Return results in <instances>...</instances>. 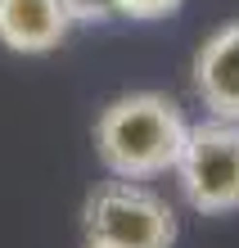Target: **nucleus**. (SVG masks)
<instances>
[{
    "label": "nucleus",
    "instance_id": "obj_1",
    "mask_svg": "<svg viewBox=\"0 0 239 248\" xmlns=\"http://www.w3.org/2000/svg\"><path fill=\"white\" fill-rule=\"evenodd\" d=\"M190 122L181 104L162 91H131L99 108L95 118V158L109 176L149 181L176 167Z\"/></svg>",
    "mask_w": 239,
    "mask_h": 248
},
{
    "label": "nucleus",
    "instance_id": "obj_2",
    "mask_svg": "<svg viewBox=\"0 0 239 248\" xmlns=\"http://www.w3.org/2000/svg\"><path fill=\"white\" fill-rule=\"evenodd\" d=\"M81 230L95 244L117 248H176V212L172 203L140 181H104L81 203Z\"/></svg>",
    "mask_w": 239,
    "mask_h": 248
},
{
    "label": "nucleus",
    "instance_id": "obj_3",
    "mask_svg": "<svg viewBox=\"0 0 239 248\" xmlns=\"http://www.w3.org/2000/svg\"><path fill=\"white\" fill-rule=\"evenodd\" d=\"M172 171L194 212L203 217L239 212V122L207 118L190 126Z\"/></svg>",
    "mask_w": 239,
    "mask_h": 248
},
{
    "label": "nucleus",
    "instance_id": "obj_4",
    "mask_svg": "<svg viewBox=\"0 0 239 248\" xmlns=\"http://www.w3.org/2000/svg\"><path fill=\"white\" fill-rule=\"evenodd\" d=\"M194 95L212 118L239 122V18L221 23L194 54Z\"/></svg>",
    "mask_w": 239,
    "mask_h": 248
},
{
    "label": "nucleus",
    "instance_id": "obj_5",
    "mask_svg": "<svg viewBox=\"0 0 239 248\" xmlns=\"http://www.w3.org/2000/svg\"><path fill=\"white\" fill-rule=\"evenodd\" d=\"M64 0H0V46L14 54H50L68 41Z\"/></svg>",
    "mask_w": 239,
    "mask_h": 248
},
{
    "label": "nucleus",
    "instance_id": "obj_6",
    "mask_svg": "<svg viewBox=\"0 0 239 248\" xmlns=\"http://www.w3.org/2000/svg\"><path fill=\"white\" fill-rule=\"evenodd\" d=\"M176 9H181V0H113V14L131 23H158V18H172Z\"/></svg>",
    "mask_w": 239,
    "mask_h": 248
},
{
    "label": "nucleus",
    "instance_id": "obj_7",
    "mask_svg": "<svg viewBox=\"0 0 239 248\" xmlns=\"http://www.w3.org/2000/svg\"><path fill=\"white\" fill-rule=\"evenodd\" d=\"M72 23H104L113 18V0H64Z\"/></svg>",
    "mask_w": 239,
    "mask_h": 248
},
{
    "label": "nucleus",
    "instance_id": "obj_8",
    "mask_svg": "<svg viewBox=\"0 0 239 248\" xmlns=\"http://www.w3.org/2000/svg\"><path fill=\"white\" fill-rule=\"evenodd\" d=\"M81 248H117V244H95V239H86Z\"/></svg>",
    "mask_w": 239,
    "mask_h": 248
}]
</instances>
